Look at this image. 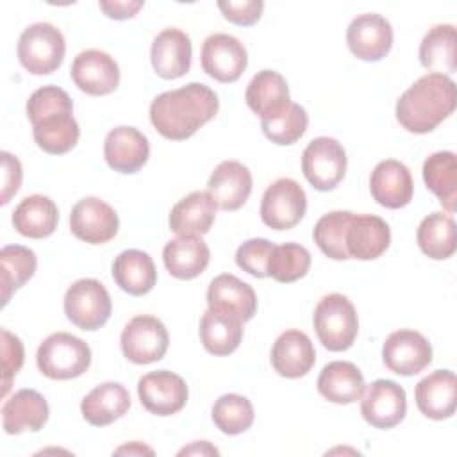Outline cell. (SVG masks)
<instances>
[{
    "mask_svg": "<svg viewBox=\"0 0 457 457\" xmlns=\"http://www.w3.org/2000/svg\"><path fill=\"white\" fill-rule=\"evenodd\" d=\"M36 253L21 245H7L0 250V291L2 307L7 305L11 295L29 282L36 271Z\"/></svg>",
    "mask_w": 457,
    "mask_h": 457,
    "instance_id": "38",
    "label": "cell"
},
{
    "mask_svg": "<svg viewBox=\"0 0 457 457\" xmlns=\"http://www.w3.org/2000/svg\"><path fill=\"white\" fill-rule=\"evenodd\" d=\"M48 403L36 389H20L2 405V425L7 434L37 432L48 421Z\"/></svg>",
    "mask_w": 457,
    "mask_h": 457,
    "instance_id": "26",
    "label": "cell"
},
{
    "mask_svg": "<svg viewBox=\"0 0 457 457\" xmlns=\"http://www.w3.org/2000/svg\"><path fill=\"white\" fill-rule=\"evenodd\" d=\"M371 196L387 209L405 207L412 200L414 184L409 168L395 159L380 161L370 177Z\"/></svg>",
    "mask_w": 457,
    "mask_h": 457,
    "instance_id": "20",
    "label": "cell"
},
{
    "mask_svg": "<svg viewBox=\"0 0 457 457\" xmlns=\"http://www.w3.org/2000/svg\"><path fill=\"white\" fill-rule=\"evenodd\" d=\"M407 412V396L402 386L393 380L378 378L368 389L361 402L362 418L375 428L396 427Z\"/></svg>",
    "mask_w": 457,
    "mask_h": 457,
    "instance_id": "17",
    "label": "cell"
},
{
    "mask_svg": "<svg viewBox=\"0 0 457 457\" xmlns=\"http://www.w3.org/2000/svg\"><path fill=\"white\" fill-rule=\"evenodd\" d=\"M309 268L311 253L298 243H284L275 246L268 259V277L282 284H289L305 277Z\"/></svg>",
    "mask_w": 457,
    "mask_h": 457,
    "instance_id": "42",
    "label": "cell"
},
{
    "mask_svg": "<svg viewBox=\"0 0 457 457\" xmlns=\"http://www.w3.org/2000/svg\"><path fill=\"white\" fill-rule=\"evenodd\" d=\"M130 409V395L120 382L96 386L80 403L84 420L93 427H105L120 420Z\"/></svg>",
    "mask_w": 457,
    "mask_h": 457,
    "instance_id": "30",
    "label": "cell"
},
{
    "mask_svg": "<svg viewBox=\"0 0 457 457\" xmlns=\"http://www.w3.org/2000/svg\"><path fill=\"white\" fill-rule=\"evenodd\" d=\"M345 241L350 259L371 261L387 250L391 243V230L380 216L353 214L346 228Z\"/></svg>",
    "mask_w": 457,
    "mask_h": 457,
    "instance_id": "25",
    "label": "cell"
},
{
    "mask_svg": "<svg viewBox=\"0 0 457 457\" xmlns=\"http://www.w3.org/2000/svg\"><path fill=\"white\" fill-rule=\"evenodd\" d=\"M353 218L350 211H332L323 214L314 225L312 237L318 248L334 261L350 259L346 250V228Z\"/></svg>",
    "mask_w": 457,
    "mask_h": 457,
    "instance_id": "39",
    "label": "cell"
},
{
    "mask_svg": "<svg viewBox=\"0 0 457 457\" xmlns=\"http://www.w3.org/2000/svg\"><path fill=\"white\" fill-rule=\"evenodd\" d=\"M245 100L261 120L280 112L291 102L286 79L273 70H261L253 75L246 87Z\"/></svg>",
    "mask_w": 457,
    "mask_h": 457,
    "instance_id": "33",
    "label": "cell"
},
{
    "mask_svg": "<svg viewBox=\"0 0 457 457\" xmlns=\"http://www.w3.org/2000/svg\"><path fill=\"white\" fill-rule=\"evenodd\" d=\"M309 116L300 104L289 102L280 112L261 120L264 136L277 145H293L307 130Z\"/></svg>",
    "mask_w": 457,
    "mask_h": 457,
    "instance_id": "41",
    "label": "cell"
},
{
    "mask_svg": "<svg viewBox=\"0 0 457 457\" xmlns=\"http://www.w3.org/2000/svg\"><path fill=\"white\" fill-rule=\"evenodd\" d=\"M112 278L132 296L146 295L157 282V270L152 257L143 250H123L112 262Z\"/></svg>",
    "mask_w": 457,
    "mask_h": 457,
    "instance_id": "31",
    "label": "cell"
},
{
    "mask_svg": "<svg viewBox=\"0 0 457 457\" xmlns=\"http://www.w3.org/2000/svg\"><path fill=\"white\" fill-rule=\"evenodd\" d=\"M116 455H121V453H129V455H143V453H148V455H152L154 453V450L152 448H148V446H145L143 443H139V441H132V443H129V445H123V446H120L116 452H114Z\"/></svg>",
    "mask_w": 457,
    "mask_h": 457,
    "instance_id": "49",
    "label": "cell"
},
{
    "mask_svg": "<svg viewBox=\"0 0 457 457\" xmlns=\"http://www.w3.org/2000/svg\"><path fill=\"white\" fill-rule=\"evenodd\" d=\"M416 405L430 420H446L455 412L457 382L450 370H437L416 384Z\"/></svg>",
    "mask_w": 457,
    "mask_h": 457,
    "instance_id": "23",
    "label": "cell"
},
{
    "mask_svg": "<svg viewBox=\"0 0 457 457\" xmlns=\"http://www.w3.org/2000/svg\"><path fill=\"white\" fill-rule=\"evenodd\" d=\"M121 352L134 364L161 361L168 350V330L164 323L150 314L134 316L121 332Z\"/></svg>",
    "mask_w": 457,
    "mask_h": 457,
    "instance_id": "10",
    "label": "cell"
},
{
    "mask_svg": "<svg viewBox=\"0 0 457 457\" xmlns=\"http://www.w3.org/2000/svg\"><path fill=\"white\" fill-rule=\"evenodd\" d=\"M2 200L0 204L5 205L11 196H14L21 186V164L20 161L9 154V152H2Z\"/></svg>",
    "mask_w": 457,
    "mask_h": 457,
    "instance_id": "46",
    "label": "cell"
},
{
    "mask_svg": "<svg viewBox=\"0 0 457 457\" xmlns=\"http://www.w3.org/2000/svg\"><path fill=\"white\" fill-rule=\"evenodd\" d=\"M212 421L227 436H237L246 432L253 423V407L252 402L236 393L220 396L212 405Z\"/></svg>",
    "mask_w": 457,
    "mask_h": 457,
    "instance_id": "40",
    "label": "cell"
},
{
    "mask_svg": "<svg viewBox=\"0 0 457 457\" xmlns=\"http://www.w3.org/2000/svg\"><path fill=\"white\" fill-rule=\"evenodd\" d=\"M100 9L105 12V16L112 18V20H127V18H132L137 14V11L145 5V2L137 0V2H132V0H125V2H100L98 4Z\"/></svg>",
    "mask_w": 457,
    "mask_h": 457,
    "instance_id": "47",
    "label": "cell"
},
{
    "mask_svg": "<svg viewBox=\"0 0 457 457\" xmlns=\"http://www.w3.org/2000/svg\"><path fill=\"white\" fill-rule=\"evenodd\" d=\"M455 82L446 75L428 73L398 98L396 120L412 134H427L455 111Z\"/></svg>",
    "mask_w": 457,
    "mask_h": 457,
    "instance_id": "3",
    "label": "cell"
},
{
    "mask_svg": "<svg viewBox=\"0 0 457 457\" xmlns=\"http://www.w3.org/2000/svg\"><path fill=\"white\" fill-rule=\"evenodd\" d=\"M27 116L34 141L43 152L61 155L77 145L80 129L73 118V102L64 89L57 86L36 89L27 100Z\"/></svg>",
    "mask_w": 457,
    "mask_h": 457,
    "instance_id": "2",
    "label": "cell"
},
{
    "mask_svg": "<svg viewBox=\"0 0 457 457\" xmlns=\"http://www.w3.org/2000/svg\"><path fill=\"white\" fill-rule=\"evenodd\" d=\"M346 43L357 59L368 62L380 61L393 46L391 23L375 12L359 14L346 29Z\"/></svg>",
    "mask_w": 457,
    "mask_h": 457,
    "instance_id": "15",
    "label": "cell"
},
{
    "mask_svg": "<svg viewBox=\"0 0 457 457\" xmlns=\"http://www.w3.org/2000/svg\"><path fill=\"white\" fill-rule=\"evenodd\" d=\"M36 362L45 377L70 380L87 371L91 364V348L73 334L55 332L39 345Z\"/></svg>",
    "mask_w": 457,
    "mask_h": 457,
    "instance_id": "4",
    "label": "cell"
},
{
    "mask_svg": "<svg viewBox=\"0 0 457 457\" xmlns=\"http://www.w3.org/2000/svg\"><path fill=\"white\" fill-rule=\"evenodd\" d=\"M275 245L264 237H253L245 241L236 252V264L252 277H268V259Z\"/></svg>",
    "mask_w": 457,
    "mask_h": 457,
    "instance_id": "43",
    "label": "cell"
},
{
    "mask_svg": "<svg viewBox=\"0 0 457 457\" xmlns=\"http://www.w3.org/2000/svg\"><path fill=\"white\" fill-rule=\"evenodd\" d=\"M207 305L246 323L255 316L257 296L250 284L232 273H221L209 284Z\"/></svg>",
    "mask_w": 457,
    "mask_h": 457,
    "instance_id": "19",
    "label": "cell"
},
{
    "mask_svg": "<svg viewBox=\"0 0 457 457\" xmlns=\"http://www.w3.org/2000/svg\"><path fill=\"white\" fill-rule=\"evenodd\" d=\"M216 93L200 82L157 95L150 104V121L155 130L171 141L191 137L218 112Z\"/></svg>",
    "mask_w": 457,
    "mask_h": 457,
    "instance_id": "1",
    "label": "cell"
},
{
    "mask_svg": "<svg viewBox=\"0 0 457 457\" xmlns=\"http://www.w3.org/2000/svg\"><path fill=\"white\" fill-rule=\"evenodd\" d=\"M420 62L425 70L446 75L457 70V48H455V27L450 23L434 25L420 45Z\"/></svg>",
    "mask_w": 457,
    "mask_h": 457,
    "instance_id": "35",
    "label": "cell"
},
{
    "mask_svg": "<svg viewBox=\"0 0 457 457\" xmlns=\"http://www.w3.org/2000/svg\"><path fill=\"white\" fill-rule=\"evenodd\" d=\"M302 171L318 191L334 189L346 173V152L334 137L312 139L302 154Z\"/></svg>",
    "mask_w": 457,
    "mask_h": 457,
    "instance_id": "8",
    "label": "cell"
},
{
    "mask_svg": "<svg viewBox=\"0 0 457 457\" xmlns=\"http://www.w3.org/2000/svg\"><path fill=\"white\" fill-rule=\"evenodd\" d=\"M75 86L91 96H104L112 93L120 84V68L116 61L102 50L80 52L70 70Z\"/></svg>",
    "mask_w": 457,
    "mask_h": 457,
    "instance_id": "16",
    "label": "cell"
},
{
    "mask_svg": "<svg viewBox=\"0 0 457 457\" xmlns=\"http://www.w3.org/2000/svg\"><path fill=\"white\" fill-rule=\"evenodd\" d=\"M120 220L116 211L96 196L79 200L71 207L70 228L80 241L102 245L118 234Z\"/></svg>",
    "mask_w": 457,
    "mask_h": 457,
    "instance_id": "14",
    "label": "cell"
},
{
    "mask_svg": "<svg viewBox=\"0 0 457 457\" xmlns=\"http://www.w3.org/2000/svg\"><path fill=\"white\" fill-rule=\"evenodd\" d=\"M312 323L320 343L330 352L348 350L359 332L355 307L341 293H330L318 302Z\"/></svg>",
    "mask_w": 457,
    "mask_h": 457,
    "instance_id": "5",
    "label": "cell"
},
{
    "mask_svg": "<svg viewBox=\"0 0 457 457\" xmlns=\"http://www.w3.org/2000/svg\"><path fill=\"white\" fill-rule=\"evenodd\" d=\"M218 7L228 21L246 27V25H253L261 18L264 2H261V0H243V2L228 0V2H218Z\"/></svg>",
    "mask_w": 457,
    "mask_h": 457,
    "instance_id": "45",
    "label": "cell"
},
{
    "mask_svg": "<svg viewBox=\"0 0 457 457\" xmlns=\"http://www.w3.org/2000/svg\"><path fill=\"white\" fill-rule=\"evenodd\" d=\"M104 155L114 171L136 173L146 164L150 157V145L146 136L137 129L123 125L112 129L105 136Z\"/></svg>",
    "mask_w": 457,
    "mask_h": 457,
    "instance_id": "22",
    "label": "cell"
},
{
    "mask_svg": "<svg viewBox=\"0 0 457 457\" xmlns=\"http://www.w3.org/2000/svg\"><path fill=\"white\" fill-rule=\"evenodd\" d=\"M111 311V296L105 286L96 278H80L73 282L64 295V314L82 330H96L104 327Z\"/></svg>",
    "mask_w": 457,
    "mask_h": 457,
    "instance_id": "7",
    "label": "cell"
},
{
    "mask_svg": "<svg viewBox=\"0 0 457 457\" xmlns=\"http://www.w3.org/2000/svg\"><path fill=\"white\" fill-rule=\"evenodd\" d=\"M59 211L52 198L45 195L25 196L12 212L14 228L30 239L48 237L55 232Z\"/></svg>",
    "mask_w": 457,
    "mask_h": 457,
    "instance_id": "32",
    "label": "cell"
},
{
    "mask_svg": "<svg viewBox=\"0 0 457 457\" xmlns=\"http://www.w3.org/2000/svg\"><path fill=\"white\" fill-rule=\"evenodd\" d=\"M202 70L214 80L236 82L248 64L243 43L230 34H211L202 45Z\"/></svg>",
    "mask_w": 457,
    "mask_h": 457,
    "instance_id": "12",
    "label": "cell"
},
{
    "mask_svg": "<svg viewBox=\"0 0 457 457\" xmlns=\"http://www.w3.org/2000/svg\"><path fill=\"white\" fill-rule=\"evenodd\" d=\"M150 59L154 71L168 80L179 79L189 71L191 66V39L175 27L161 30L152 43Z\"/></svg>",
    "mask_w": 457,
    "mask_h": 457,
    "instance_id": "21",
    "label": "cell"
},
{
    "mask_svg": "<svg viewBox=\"0 0 457 457\" xmlns=\"http://www.w3.org/2000/svg\"><path fill=\"white\" fill-rule=\"evenodd\" d=\"M141 405L155 416H171L184 409L187 402V386L173 371L159 370L143 375L137 382Z\"/></svg>",
    "mask_w": 457,
    "mask_h": 457,
    "instance_id": "13",
    "label": "cell"
},
{
    "mask_svg": "<svg viewBox=\"0 0 457 457\" xmlns=\"http://www.w3.org/2000/svg\"><path fill=\"white\" fill-rule=\"evenodd\" d=\"M416 241L420 250L430 259L443 261L452 257L457 248L453 218L439 211L425 216L418 227Z\"/></svg>",
    "mask_w": 457,
    "mask_h": 457,
    "instance_id": "36",
    "label": "cell"
},
{
    "mask_svg": "<svg viewBox=\"0 0 457 457\" xmlns=\"http://www.w3.org/2000/svg\"><path fill=\"white\" fill-rule=\"evenodd\" d=\"M307 211L303 187L287 177L271 182L261 200L262 223L273 230L293 228Z\"/></svg>",
    "mask_w": 457,
    "mask_h": 457,
    "instance_id": "9",
    "label": "cell"
},
{
    "mask_svg": "<svg viewBox=\"0 0 457 457\" xmlns=\"http://www.w3.org/2000/svg\"><path fill=\"white\" fill-rule=\"evenodd\" d=\"M216 218V204L207 191H193L180 198L170 212V228L177 236H204Z\"/></svg>",
    "mask_w": 457,
    "mask_h": 457,
    "instance_id": "27",
    "label": "cell"
},
{
    "mask_svg": "<svg viewBox=\"0 0 457 457\" xmlns=\"http://www.w3.org/2000/svg\"><path fill=\"white\" fill-rule=\"evenodd\" d=\"M366 384L361 370L346 361L328 362L318 377L320 395L332 403H353L364 395Z\"/></svg>",
    "mask_w": 457,
    "mask_h": 457,
    "instance_id": "29",
    "label": "cell"
},
{
    "mask_svg": "<svg viewBox=\"0 0 457 457\" xmlns=\"http://www.w3.org/2000/svg\"><path fill=\"white\" fill-rule=\"evenodd\" d=\"M423 180L439 198L441 205L453 212L457 205V159L453 152H436L423 162Z\"/></svg>",
    "mask_w": 457,
    "mask_h": 457,
    "instance_id": "37",
    "label": "cell"
},
{
    "mask_svg": "<svg viewBox=\"0 0 457 457\" xmlns=\"http://www.w3.org/2000/svg\"><path fill=\"white\" fill-rule=\"evenodd\" d=\"M162 261L170 275L180 280H189L205 271L211 261V252L200 236H179L166 243Z\"/></svg>",
    "mask_w": 457,
    "mask_h": 457,
    "instance_id": "28",
    "label": "cell"
},
{
    "mask_svg": "<svg viewBox=\"0 0 457 457\" xmlns=\"http://www.w3.org/2000/svg\"><path fill=\"white\" fill-rule=\"evenodd\" d=\"M23 359L25 353L20 337L7 328H2V396L9 393L16 373L23 366Z\"/></svg>",
    "mask_w": 457,
    "mask_h": 457,
    "instance_id": "44",
    "label": "cell"
},
{
    "mask_svg": "<svg viewBox=\"0 0 457 457\" xmlns=\"http://www.w3.org/2000/svg\"><path fill=\"white\" fill-rule=\"evenodd\" d=\"M196 453H200V455H218L220 452L214 446H211L207 441H195L191 446L182 448L179 452V455H196Z\"/></svg>",
    "mask_w": 457,
    "mask_h": 457,
    "instance_id": "48",
    "label": "cell"
},
{
    "mask_svg": "<svg viewBox=\"0 0 457 457\" xmlns=\"http://www.w3.org/2000/svg\"><path fill=\"white\" fill-rule=\"evenodd\" d=\"M18 59L32 75H48L55 71L64 59L66 41L62 32L52 23H32L18 39Z\"/></svg>",
    "mask_w": 457,
    "mask_h": 457,
    "instance_id": "6",
    "label": "cell"
},
{
    "mask_svg": "<svg viewBox=\"0 0 457 457\" xmlns=\"http://www.w3.org/2000/svg\"><path fill=\"white\" fill-rule=\"evenodd\" d=\"M252 173L239 161L220 162L207 182V193L216 207L223 211H237L252 193Z\"/></svg>",
    "mask_w": 457,
    "mask_h": 457,
    "instance_id": "18",
    "label": "cell"
},
{
    "mask_svg": "<svg viewBox=\"0 0 457 457\" xmlns=\"http://www.w3.org/2000/svg\"><path fill=\"white\" fill-rule=\"evenodd\" d=\"M316 362V350L307 334L291 328L282 332L271 348V366L286 378H300Z\"/></svg>",
    "mask_w": 457,
    "mask_h": 457,
    "instance_id": "24",
    "label": "cell"
},
{
    "mask_svg": "<svg viewBox=\"0 0 457 457\" xmlns=\"http://www.w3.org/2000/svg\"><path fill=\"white\" fill-rule=\"evenodd\" d=\"M386 368L402 377H412L432 362V346L428 339L411 328L393 332L382 346Z\"/></svg>",
    "mask_w": 457,
    "mask_h": 457,
    "instance_id": "11",
    "label": "cell"
},
{
    "mask_svg": "<svg viewBox=\"0 0 457 457\" xmlns=\"http://www.w3.org/2000/svg\"><path fill=\"white\" fill-rule=\"evenodd\" d=\"M243 339V321L216 311L207 309L200 320V341L212 355H228L237 350Z\"/></svg>",
    "mask_w": 457,
    "mask_h": 457,
    "instance_id": "34",
    "label": "cell"
}]
</instances>
